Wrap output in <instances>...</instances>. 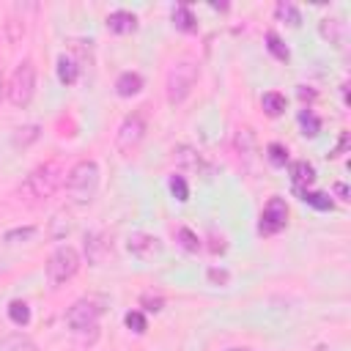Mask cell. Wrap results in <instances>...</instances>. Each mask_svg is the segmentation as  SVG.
<instances>
[{
    "label": "cell",
    "mask_w": 351,
    "mask_h": 351,
    "mask_svg": "<svg viewBox=\"0 0 351 351\" xmlns=\"http://www.w3.org/2000/svg\"><path fill=\"white\" fill-rule=\"evenodd\" d=\"M99 165L93 162V159H80V162H74L71 167H69V173H66V192H69V197H71V203H77V206H88L93 197H96V192H99Z\"/></svg>",
    "instance_id": "cell-1"
},
{
    "label": "cell",
    "mask_w": 351,
    "mask_h": 351,
    "mask_svg": "<svg viewBox=\"0 0 351 351\" xmlns=\"http://www.w3.org/2000/svg\"><path fill=\"white\" fill-rule=\"evenodd\" d=\"M197 77H200V66H197L195 60H189V58L176 60V63L170 66L167 77H165V96H167V104H170V107L184 104L186 96L192 93Z\"/></svg>",
    "instance_id": "cell-2"
},
{
    "label": "cell",
    "mask_w": 351,
    "mask_h": 351,
    "mask_svg": "<svg viewBox=\"0 0 351 351\" xmlns=\"http://www.w3.org/2000/svg\"><path fill=\"white\" fill-rule=\"evenodd\" d=\"M63 184H66V167H63L60 162H44V165H38V167H33V170L27 173L22 189H25L30 197H36V200H47V197H52Z\"/></svg>",
    "instance_id": "cell-3"
},
{
    "label": "cell",
    "mask_w": 351,
    "mask_h": 351,
    "mask_svg": "<svg viewBox=\"0 0 351 351\" xmlns=\"http://www.w3.org/2000/svg\"><path fill=\"white\" fill-rule=\"evenodd\" d=\"M33 93H36V66L30 58H25L16 63V69L5 85V96L16 110H25L33 101Z\"/></svg>",
    "instance_id": "cell-4"
},
{
    "label": "cell",
    "mask_w": 351,
    "mask_h": 351,
    "mask_svg": "<svg viewBox=\"0 0 351 351\" xmlns=\"http://www.w3.org/2000/svg\"><path fill=\"white\" fill-rule=\"evenodd\" d=\"M145 132H148V115H145V107H140V110L129 112V115L118 123V132H115V151H118L121 156H132V154L140 148Z\"/></svg>",
    "instance_id": "cell-5"
},
{
    "label": "cell",
    "mask_w": 351,
    "mask_h": 351,
    "mask_svg": "<svg viewBox=\"0 0 351 351\" xmlns=\"http://www.w3.org/2000/svg\"><path fill=\"white\" fill-rule=\"evenodd\" d=\"M47 280L52 288L66 285L77 271H80V252L69 244H60L49 258H47Z\"/></svg>",
    "instance_id": "cell-6"
},
{
    "label": "cell",
    "mask_w": 351,
    "mask_h": 351,
    "mask_svg": "<svg viewBox=\"0 0 351 351\" xmlns=\"http://www.w3.org/2000/svg\"><path fill=\"white\" fill-rule=\"evenodd\" d=\"M101 302L96 296H82L77 299L69 310H66V324L74 335H88V332H96L99 326V318H101Z\"/></svg>",
    "instance_id": "cell-7"
},
{
    "label": "cell",
    "mask_w": 351,
    "mask_h": 351,
    "mask_svg": "<svg viewBox=\"0 0 351 351\" xmlns=\"http://www.w3.org/2000/svg\"><path fill=\"white\" fill-rule=\"evenodd\" d=\"M285 225H288V203H285V197L274 195L266 200V206L258 217V233L261 236H277L280 230H285Z\"/></svg>",
    "instance_id": "cell-8"
},
{
    "label": "cell",
    "mask_w": 351,
    "mask_h": 351,
    "mask_svg": "<svg viewBox=\"0 0 351 351\" xmlns=\"http://www.w3.org/2000/svg\"><path fill=\"white\" fill-rule=\"evenodd\" d=\"M82 247H85V258H88L90 266H101L112 252V241L104 230H88Z\"/></svg>",
    "instance_id": "cell-9"
},
{
    "label": "cell",
    "mask_w": 351,
    "mask_h": 351,
    "mask_svg": "<svg viewBox=\"0 0 351 351\" xmlns=\"http://www.w3.org/2000/svg\"><path fill=\"white\" fill-rule=\"evenodd\" d=\"M126 250H129L132 255H137V258L148 261V258H154V255H159V252H162V241H159L154 233L137 230V233H132V236L126 239Z\"/></svg>",
    "instance_id": "cell-10"
},
{
    "label": "cell",
    "mask_w": 351,
    "mask_h": 351,
    "mask_svg": "<svg viewBox=\"0 0 351 351\" xmlns=\"http://www.w3.org/2000/svg\"><path fill=\"white\" fill-rule=\"evenodd\" d=\"M104 25H107L110 33H115V36H126V33H134V30H137V16H134L132 11H126V8H118V11L107 14Z\"/></svg>",
    "instance_id": "cell-11"
},
{
    "label": "cell",
    "mask_w": 351,
    "mask_h": 351,
    "mask_svg": "<svg viewBox=\"0 0 351 351\" xmlns=\"http://www.w3.org/2000/svg\"><path fill=\"white\" fill-rule=\"evenodd\" d=\"M291 181H293V189L296 192H304L315 184V167L307 162V159H296L291 165Z\"/></svg>",
    "instance_id": "cell-12"
},
{
    "label": "cell",
    "mask_w": 351,
    "mask_h": 351,
    "mask_svg": "<svg viewBox=\"0 0 351 351\" xmlns=\"http://www.w3.org/2000/svg\"><path fill=\"white\" fill-rule=\"evenodd\" d=\"M318 33H321L324 41L340 47L343 44V36H346V22H340L337 16H326V19L318 22Z\"/></svg>",
    "instance_id": "cell-13"
},
{
    "label": "cell",
    "mask_w": 351,
    "mask_h": 351,
    "mask_svg": "<svg viewBox=\"0 0 351 351\" xmlns=\"http://www.w3.org/2000/svg\"><path fill=\"white\" fill-rule=\"evenodd\" d=\"M143 90V77L137 74V71H123L118 80H115V93L121 96V99H132V96H137Z\"/></svg>",
    "instance_id": "cell-14"
},
{
    "label": "cell",
    "mask_w": 351,
    "mask_h": 351,
    "mask_svg": "<svg viewBox=\"0 0 351 351\" xmlns=\"http://www.w3.org/2000/svg\"><path fill=\"white\" fill-rule=\"evenodd\" d=\"M170 19H173V27L181 30V33H195L197 30V19H195V14H192V8L186 3L176 5L173 14H170Z\"/></svg>",
    "instance_id": "cell-15"
},
{
    "label": "cell",
    "mask_w": 351,
    "mask_h": 351,
    "mask_svg": "<svg viewBox=\"0 0 351 351\" xmlns=\"http://www.w3.org/2000/svg\"><path fill=\"white\" fill-rule=\"evenodd\" d=\"M261 107H263V112H266L269 118H280V115L285 112V107H288V99H285V93H280V90H266V93L261 96Z\"/></svg>",
    "instance_id": "cell-16"
},
{
    "label": "cell",
    "mask_w": 351,
    "mask_h": 351,
    "mask_svg": "<svg viewBox=\"0 0 351 351\" xmlns=\"http://www.w3.org/2000/svg\"><path fill=\"white\" fill-rule=\"evenodd\" d=\"M233 148H236V154H239L241 159H250V156L255 154V134H252V129H250V126H241V129H236V137H233Z\"/></svg>",
    "instance_id": "cell-17"
},
{
    "label": "cell",
    "mask_w": 351,
    "mask_h": 351,
    "mask_svg": "<svg viewBox=\"0 0 351 351\" xmlns=\"http://www.w3.org/2000/svg\"><path fill=\"white\" fill-rule=\"evenodd\" d=\"M176 162L181 165V167H192V170H208L206 167V162H203V156H200V151H195V148H189V145H178L176 151Z\"/></svg>",
    "instance_id": "cell-18"
},
{
    "label": "cell",
    "mask_w": 351,
    "mask_h": 351,
    "mask_svg": "<svg viewBox=\"0 0 351 351\" xmlns=\"http://www.w3.org/2000/svg\"><path fill=\"white\" fill-rule=\"evenodd\" d=\"M90 44H93V41H85V38H71V41H69V49H71L69 55L74 58V63H77L82 71H85V69L90 66V60H93V55H90Z\"/></svg>",
    "instance_id": "cell-19"
},
{
    "label": "cell",
    "mask_w": 351,
    "mask_h": 351,
    "mask_svg": "<svg viewBox=\"0 0 351 351\" xmlns=\"http://www.w3.org/2000/svg\"><path fill=\"white\" fill-rule=\"evenodd\" d=\"M80 74H82V69L74 63L71 55H60V58H58V80H60L63 85H74V82L80 80Z\"/></svg>",
    "instance_id": "cell-20"
},
{
    "label": "cell",
    "mask_w": 351,
    "mask_h": 351,
    "mask_svg": "<svg viewBox=\"0 0 351 351\" xmlns=\"http://www.w3.org/2000/svg\"><path fill=\"white\" fill-rule=\"evenodd\" d=\"M69 230H71V214H69L66 208L55 211L52 219H49V236H52L55 241H60V239L69 236Z\"/></svg>",
    "instance_id": "cell-21"
},
{
    "label": "cell",
    "mask_w": 351,
    "mask_h": 351,
    "mask_svg": "<svg viewBox=\"0 0 351 351\" xmlns=\"http://www.w3.org/2000/svg\"><path fill=\"white\" fill-rule=\"evenodd\" d=\"M0 351H38V348H36V343L27 335L14 332V335H5L0 340Z\"/></svg>",
    "instance_id": "cell-22"
},
{
    "label": "cell",
    "mask_w": 351,
    "mask_h": 351,
    "mask_svg": "<svg viewBox=\"0 0 351 351\" xmlns=\"http://www.w3.org/2000/svg\"><path fill=\"white\" fill-rule=\"evenodd\" d=\"M274 19L277 22H285L291 27H299L302 25V14H299V8L293 3H277L274 5Z\"/></svg>",
    "instance_id": "cell-23"
},
{
    "label": "cell",
    "mask_w": 351,
    "mask_h": 351,
    "mask_svg": "<svg viewBox=\"0 0 351 351\" xmlns=\"http://www.w3.org/2000/svg\"><path fill=\"white\" fill-rule=\"evenodd\" d=\"M38 137H41V126H36V123H25V126L14 129V145H16V148H27V145H33Z\"/></svg>",
    "instance_id": "cell-24"
},
{
    "label": "cell",
    "mask_w": 351,
    "mask_h": 351,
    "mask_svg": "<svg viewBox=\"0 0 351 351\" xmlns=\"http://www.w3.org/2000/svg\"><path fill=\"white\" fill-rule=\"evenodd\" d=\"M8 321H11L14 326H27V324H30V307H27L25 299L8 302Z\"/></svg>",
    "instance_id": "cell-25"
},
{
    "label": "cell",
    "mask_w": 351,
    "mask_h": 351,
    "mask_svg": "<svg viewBox=\"0 0 351 351\" xmlns=\"http://www.w3.org/2000/svg\"><path fill=\"white\" fill-rule=\"evenodd\" d=\"M176 241H178V247L186 250V252H200V250H203V241H200V236H197L192 228H178V230H176Z\"/></svg>",
    "instance_id": "cell-26"
},
{
    "label": "cell",
    "mask_w": 351,
    "mask_h": 351,
    "mask_svg": "<svg viewBox=\"0 0 351 351\" xmlns=\"http://www.w3.org/2000/svg\"><path fill=\"white\" fill-rule=\"evenodd\" d=\"M299 197H302L307 206L318 208V211H332V208H335L332 197H329V195H324V192H315V189H304V192H299Z\"/></svg>",
    "instance_id": "cell-27"
},
{
    "label": "cell",
    "mask_w": 351,
    "mask_h": 351,
    "mask_svg": "<svg viewBox=\"0 0 351 351\" xmlns=\"http://www.w3.org/2000/svg\"><path fill=\"white\" fill-rule=\"evenodd\" d=\"M299 126H302V134H304V137H315V134L321 132V118H318L310 107H304V110L299 112Z\"/></svg>",
    "instance_id": "cell-28"
},
{
    "label": "cell",
    "mask_w": 351,
    "mask_h": 351,
    "mask_svg": "<svg viewBox=\"0 0 351 351\" xmlns=\"http://www.w3.org/2000/svg\"><path fill=\"white\" fill-rule=\"evenodd\" d=\"M266 49L280 60V63H288V58H291V52H288V47L282 44V38L274 33V30H269L266 33Z\"/></svg>",
    "instance_id": "cell-29"
},
{
    "label": "cell",
    "mask_w": 351,
    "mask_h": 351,
    "mask_svg": "<svg viewBox=\"0 0 351 351\" xmlns=\"http://www.w3.org/2000/svg\"><path fill=\"white\" fill-rule=\"evenodd\" d=\"M167 186H170V195H173L178 203H186V200H189V184H186V178H184L181 173H173Z\"/></svg>",
    "instance_id": "cell-30"
},
{
    "label": "cell",
    "mask_w": 351,
    "mask_h": 351,
    "mask_svg": "<svg viewBox=\"0 0 351 351\" xmlns=\"http://www.w3.org/2000/svg\"><path fill=\"white\" fill-rule=\"evenodd\" d=\"M123 324H126V329L134 332V335H143V332L148 329V318H145L143 310H129V313L123 315Z\"/></svg>",
    "instance_id": "cell-31"
},
{
    "label": "cell",
    "mask_w": 351,
    "mask_h": 351,
    "mask_svg": "<svg viewBox=\"0 0 351 351\" xmlns=\"http://www.w3.org/2000/svg\"><path fill=\"white\" fill-rule=\"evenodd\" d=\"M266 156H269V162L274 167H285L288 165V148L282 143H269L266 145Z\"/></svg>",
    "instance_id": "cell-32"
},
{
    "label": "cell",
    "mask_w": 351,
    "mask_h": 351,
    "mask_svg": "<svg viewBox=\"0 0 351 351\" xmlns=\"http://www.w3.org/2000/svg\"><path fill=\"white\" fill-rule=\"evenodd\" d=\"M162 304H165V299H162L159 293H143V296H140V307H143V313H159Z\"/></svg>",
    "instance_id": "cell-33"
},
{
    "label": "cell",
    "mask_w": 351,
    "mask_h": 351,
    "mask_svg": "<svg viewBox=\"0 0 351 351\" xmlns=\"http://www.w3.org/2000/svg\"><path fill=\"white\" fill-rule=\"evenodd\" d=\"M33 233H36V228H33V225H27V228H14V230H8V233H5V241H16V239H22V241H25V239H30Z\"/></svg>",
    "instance_id": "cell-34"
},
{
    "label": "cell",
    "mask_w": 351,
    "mask_h": 351,
    "mask_svg": "<svg viewBox=\"0 0 351 351\" xmlns=\"http://www.w3.org/2000/svg\"><path fill=\"white\" fill-rule=\"evenodd\" d=\"M208 280H211L214 285H228L230 274H228V269H217V266H211V269H208Z\"/></svg>",
    "instance_id": "cell-35"
},
{
    "label": "cell",
    "mask_w": 351,
    "mask_h": 351,
    "mask_svg": "<svg viewBox=\"0 0 351 351\" xmlns=\"http://www.w3.org/2000/svg\"><path fill=\"white\" fill-rule=\"evenodd\" d=\"M299 99L310 101V99H315V90H307V85H299Z\"/></svg>",
    "instance_id": "cell-36"
},
{
    "label": "cell",
    "mask_w": 351,
    "mask_h": 351,
    "mask_svg": "<svg viewBox=\"0 0 351 351\" xmlns=\"http://www.w3.org/2000/svg\"><path fill=\"white\" fill-rule=\"evenodd\" d=\"M335 195H337L340 200H348V189H346V184H335Z\"/></svg>",
    "instance_id": "cell-37"
},
{
    "label": "cell",
    "mask_w": 351,
    "mask_h": 351,
    "mask_svg": "<svg viewBox=\"0 0 351 351\" xmlns=\"http://www.w3.org/2000/svg\"><path fill=\"white\" fill-rule=\"evenodd\" d=\"M3 96H5V77H3V71H0V101H3Z\"/></svg>",
    "instance_id": "cell-38"
},
{
    "label": "cell",
    "mask_w": 351,
    "mask_h": 351,
    "mask_svg": "<svg viewBox=\"0 0 351 351\" xmlns=\"http://www.w3.org/2000/svg\"><path fill=\"white\" fill-rule=\"evenodd\" d=\"M225 351H252V348H247V346H230V348H225Z\"/></svg>",
    "instance_id": "cell-39"
},
{
    "label": "cell",
    "mask_w": 351,
    "mask_h": 351,
    "mask_svg": "<svg viewBox=\"0 0 351 351\" xmlns=\"http://www.w3.org/2000/svg\"><path fill=\"white\" fill-rule=\"evenodd\" d=\"M313 351H332V348H329V346H326V343H318V346H315V348H313Z\"/></svg>",
    "instance_id": "cell-40"
}]
</instances>
